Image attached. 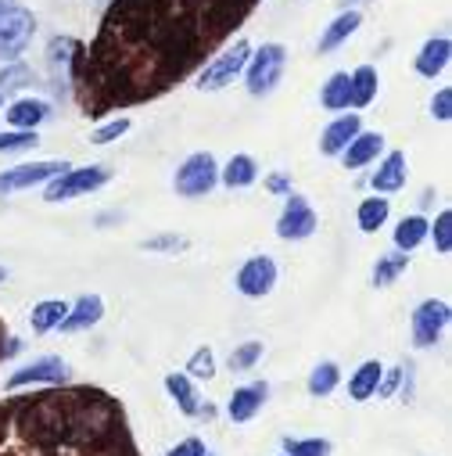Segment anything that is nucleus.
<instances>
[{
  "instance_id": "f257e3e1",
  "label": "nucleus",
  "mask_w": 452,
  "mask_h": 456,
  "mask_svg": "<svg viewBox=\"0 0 452 456\" xmlns=\"http://www.w3.org/2000/svg\"><path fill=\"white\" fill-rule=\"evenodd\" d=\"M262 0H111L72 65V97L86 119L165 97L205 69Z\"/></svg>"
},
{
  "instance_id": "f03ea898",
  "label": "nucleus",
  "mask_w": 452,
  "mask_h": 456,
  "mask_svg": "<svg viewBox=\"0 0 452 456\" xmlns=\"http://www.w3.org/2000/svg\"><path fill=\"white\" fill-rule=\"evenodd\" d=\"M0 456H141L126 406L93 385L0 399Z\"/></svg>"
},
{
  "instance_id": "7ed1b4c3",
  "label": "nucleus",
  "mask_w": 452,
  "mask_h": 456,
  "mask_svg": "<svg viewBox=\"0 0 452 456\" xmlns=\"http://www.w3.org/2000/svg\"><path fill=\"white\" fill-rule=\"evenodd\" d=\"M36 37V19L19 0H0V61H19Z\"/></svg>"
},
{
  "instance_id": "20e7f679",
  "label": "nucleus",
  "mask_w": 452,
  "mask_h": 456,
  "mask_svg": "<svg viewBox=\"0 0 452 456\" xmlns=\"http://www.w3.org/2000/svg\"><path fill=\"white\" fill-rule=\"evenodd\" d=\"M284 65H287V51L284 44H262L259 51H252L248 65H245V86L252 97H266L277 90L280 76H284Z\"/></svg>"
},
{
  "instance_id": "39448f33",
  "label": "nucleus",
  "mask_w": 452,
  "mask_h": 456,
  "mask_svg": "<svg viewBox=\"0 0 452 456\" xmlns=\"http://www.w3.org/2000/svg\"><path fill=\"white\" fill-rule=\"evenodd\" d=\"M111 180L108 166H69L61 176L47 180V191H44V201H72L79 194H90L97 187H104Z\"/></svg>"
},
{
  "instance_id": "423d86ee",
  "label": "nucleus",
  "mask_w": 452,
  "mask_h": 456,
  "mask_svg": "<svg viewBox=\"0 0 452 456\" xmlns=\"http://www.w3.org/2000/svg\"><path fill=\"white\" fill-rule=\"evenodd\" d=\"M215 183H219V162L212 151H194L176 169V180H173L176 194H183V198H205V194H212Z\"/></svg>"
},
{
  "instance_id": "0eeeda50",
  "label": "nucleus",
  "mask_w": 452,
  "mask_h": 456,
  "mask_svg": "<svg viewBox=\"0 0 452 456\" xmlns=\"http://www.w3.org/2000/svg\"><path fill=\"white\" fill-rule=\"evenodd\" d=\"M248 58H252V44H248V40H238L230 51L215 54V58L201 69V76H198V90L212 94V90H222L226 83H234V79L245 72Z\"/></svg>"
},
{
  "instance_id": "6e6552de",
  "label": "nucleus",
  "mask_w": 452,
  "mask_h": 456,
  "mask_svg": "<svg viewBox=\"0 0 452 456\" xmlns=\"http://www.w3.org/2000/svg\"><path fill=\"white\" fill-rule=\"evenodd\" d=\"M316 226H319L316 208H312L302 194H287L284 212H280V219H277V238H280V241H305V238L316 234Z\"/></svg>"
},
{
  "instance_id": "1a4fd4ad",
  "label": "nucleus",
  "mask_w": 452,
  "mask_h": 456,
  "mask_svg": "<svg viewBox=\"0 0 452 456\" xmlns=\"http://www.w3.org/2000/svg\"><path fill=\"white\" fill-rule=\"evenodd\" d=\"M69 381V363L61 356H40L19 370H12L8 378V392H22L29 385H44V388H54V385H65Z\"/></svg>"
},
{
  "instance_id": "9d476101",
  "label": "nucleus",
  "mask_w": 452,
  "mask_h": 456,
  "mask_svg": "<svg viewBox=\"0 0 452 456\" xmlns=\"http://www.w3.org/2000/svg\"><path fill=\"white\" fill-rule=\"evenodd\" d=\"M448 320H452L448 302H441V298L420 302V305L413 309V346H416V349L438 346V338H441V330L448 327Z\"/></svg>"
},
{
  "instance_id": "9b49d317",
  "label": "nucleus",
  "mask_w": 452,
  "mask_h": 456,
  "mask_svg": "<svg viewBox=\"0 0 452 456\" xmlns=\"http://www.w3.org/2000/svg\"><path fill=\"white\" fill-rule=\"evenodd\" d=\"M65 169H69V162H58V159H51V162H22V166H12V169L0 173V194L29 191V187H36V183H47V180L61 176Z\"/></svg>"
},
{
  "instance_id": "f8f14e48",
  "label": "nucleus",
  "mask_w": 452,
  "mask_h": 456,
  "mask_svg": "<svg viewBox=\"0 0 452 456\" xmlns=\"http://www.w3.org/2000/svg\"><path fill=\"white\" fill-rule=\"evenodd\" d=\"M234 284H238V291H241L245 298H266V295L277 288V263H273L270 256H252V259L238 270Z\"/></svg>"
},
{
  "instance_id": "ddd939ff",
  "label": "nucleus",
  "mask_w": 452,
  "mask_h": 456,
  "mask_svg": "<svg viewBox=\"0 0 452 456\" xmlns=\"http://www.w3.org/2000/svg\"><path fill=\"white\" fill-rule=\"evenodd\" d=\"M359 130H363V119L356 116V111H349V116H337V119L319 134V151L330 155V159H334V155H342V151L356 141Z\"/></svg>"
},
{
  "instance_id": "4468645a",
  "label": "nucleus",
  "mask_w": 452,
  "mask_h": 456,
  "mask_svg": "<svg viewBox=\"0 0 452 456\" xmlns=\"http://www.w3.org/2000/svg\"><path fill=\"white\" fill-rule=\"evenodd\" d=\"M266 395H270V385H266V381L241 385V388H234L230 403H226V413H230V420H234V424H245V420H252V417L262 410Z\"/></svg>"
},
{
  "instance_id": "2eb2a0df",
  "label": "nucleus",
  "mask_w": 452,
  "mask_h": 456,
  "mask_svg": "<svg viewBox=\"0 0 452 456\" xmlns=\"http://www.w3.org/2000/svg\"><path fill=\"white\" fill-rule=\"evenodd\" d=\"M448 58H452V40H448V37H431V40L420 47L413 69H416V76H424V79H438V76L448 69Z\"/></svg>"
},
{
  "instance_id": "dca6fc26",
  "label": "nucleus",
  "mask_w": 452,
  "mask_h": 456,
  "mask_svg": "<svg viewBox=\"0 0 452 456\" xmlns=\"http://www.w3.org/2000/svg\"><path fill=\"white\" fill-rule=\"evenodd\" d=\"M374 194H395L406 187V151H388L377 166V173L370 176Z\"/></svg>"
},
{
  "instance_id": "f3484780",
  "label": "nucleus",
  "mask_w": 452,
  "mask_h": 456,
  "mask_svg": "<svg viewBox=\"0 0 452 456\" xmlns=\"http://www.w3.org/2000/svg\"><path fill=\"white\" fill-rule=\"evenodd\" d=\"M381 151H384V134H377V130H359L356 141L342 151V162H345V169H363V166H370Z\"/></svg>"
},
{
  "instance_id": "a211bd4d",
  "label": "nucleus",
  "mask_w": 452,
  "mask_h": 456,
  "mask_svg": "<svg viewBox=\"0 0 452 456\" xmlns=\"http://www.w3.org/2000/svg\"><path fill=\"white\" fill-rule=\"evenodd\" d=\"M363 26V15L356 12V8H345L342 15H337L327 29H323V37H319V54H330V51H337L349 37H356V29Z\"/></svg>"
},
{
  "instance_id": "6ab92c4d",
  "label": "nucleus",
  "mask_w": 452,
  "mask_h": 456,
  "mask_svg": "<svg viewBox=\"0 0 452 456\" xmlns=\"http://www.w3.org/2000/svg\"><path fill=\"white\" fill-rule=\"evenodd\" d=\"M101 316H104V298L101 295H79L76 298V305H69V316L61 320V330H86V327H93V323H101Z\"/></svg>"
},
{
  "instance_id": "aec40b11",
  "label": "nucleus",
  "mask_w": 452,
  "mask_h": 456,
  "mask_svg": "<svg viewBox=\"0 0 452 456\" xmlns=\"http://www.w3.org/2000/svg\"><path fill=\"white\" fill-rule=\"evenodd\" d=\"M47 116H51V104L40 101V97H22V101H15V104L8 108V123H12L15 130H36Z\"/></svg>"
},
{
  "instance_id": "412c9836",
  "label": "nucleus",
  "mask_w": 452,
  "mask_h": 456,
  "mask_svg": "<svg viewBox=\"0 0 452 456\" xmlns=\"http://www.w3.org/2000/svg\"><path fill=\"white\" fill-rule=\"evenodd\" d=\"M381 374H384V363L381 360H367L352 378H349V399L352 403H367L377 395V385H381Z\"/></svg>"
},
{
  "instance_id": "4be33fe9",
  "label": "nucleus",
  "mask_w": 452,
  "mask_h": 456,
  "mask_svg": "<svg viewBox=\"0 0 452 456\" xmlns=\"http://www.w3.org/2000/svg\"><path fill=\"white\" fill-rule=\"evenodd\" d=\"M319 104H323L327 111H349V108H352V79H349V72H334V76L323 83Z\"/></svg>"
},
{
  "instance_id": "5701e85b",
  "label": "nucleus",
  "mask_w": 452,
  "mask_h": 456,
  "mask_svg": "<svg viewBox=\"0 0 452 456\" xmlns=\"http://www.w3.org/2000/svg\"><path fill=\"white\" fill-rule=\"evenodd\" d=\"M259 180V166L252 155H234L230 162H226L219 169V183H226L230 191H241V187H252Z\"/></svg>"
},
{
  "instance_id": "b1692460",
  "label": "nucleus",
  "mask_w": 452,
  "mask_h": 456,
  "mask_svg": "<svg viewBox=\"0 0 452 456\" xmlns=\"http://www.w3.org/2000/svg\"><path fill=\"white\" fill-rule=\"evenodd\" d=\"M79 51H83V40H76V37H54V40L47 44V61H51L54 72L61 69L65 83H69V76H72V65H76V58H79Z\"/></svg>"
},
{
  "instance_id": "393cba45",
  "label": "nucleus",
  "mask_w": 452,
  "mask_h": 456,
  "mask_svg": "<svg viewBox=\"0 0 452 456\" xmlns=\"http://www.w3.org/2000/svg\"><path fill=\"white\" fill-rule=\"evenodd\" d=\"M165 392L176 399L180 413L201 417V395H198V388H194V381H190L187 374H169V378H165Z\"/></svg>"
},
{
  "instance_id": "a878e982",
  "label": "nucleus",
  "mask_w": 452,
  "mask_h": 456,
  "mask_svg": "<svg viewBox=\"0 0 452 456\" xmlns=\"http://www.w3.org/2000/svg\"><path fill=\"white\" fill-rule=\"evenodd\" d=\"M388 216H391V205H388V198H381V194L363 198L359 208H356V223H359L363 234H377L381 226L388 223Z\"/></svg>"
},
{
  "instance_id": "bb28decb",
  "label": "nucleus",
  "mask_w": 452,
  "mask_h": 456,
  "mask_svg": "<svg viewBox=\"0 0 452 456\" xmlns=\"http://www.w3.org/2000/svg\"><path fill=\"white\" fill-rule=\"evenodd\" d=\"M65 316H69V302H61V298H44V302H36V305H33L29 323H33V330H36V334H47V330L61 327V320H65Z\"/></svg>"
},
{
  "instance_id": "cd10ccee",
  "label": "nucleus",
  "mask_w": 452,
  "mask_h": 456,
  "mask_svg": "<svg viewBox=\"0 0 452 456\" xmlns=\"http://www.w3.org/2000/svg\"><path fill=\"white\" fill-rule=\"evenodd\" d=\"M349 79H352V108H367V104H374L377 86H381L377 69H374V65H359L356 72H349Z\"/></svg>"
},
{
  "instance_id": "c85d7f7f",
  "label": "nucleus",
  "mask_w": 452,
  "mask_h": 456,
  "mask_svg": "<svg viewBox=\"0 0 452 456\" xmlns=\"http://www.w3.org/2000/svg\"><path fill=\"white\" fill-rule=\"evenodd\" d=\"M424 238H427V219L424 216H406L399 226H395V252H413V248H420L424 245Z\"/></svg>"
},
{
  "instance_id": "c756f323",
  "label": "nucleus",
  "mask_w": 452,
  "mask_h": 456,
  "mask_svg": "<svg viewBox=\"0 0 452 456\" xmlns=\"http://www.w3.org/2000/svg\"><path fill=\"white\" fill-rule=\"evenodd\" d=\"M406 270H409V256H406V252H384V256H377V263H374V284H377V288H388V284H395Z\"/></svg>"
},
{
  "instance_id": "7c9ffc66",
  "label": "nucleus",
  "mask_w": 452,
  "mask_h": 456,
  "mask_svg": "<svg viewBox=\"0 0 452 456\" xmlns=\"http://www.w3.org/2000/svg\"><path fill=\"white\" fill-rule=\"evenodd\" d=\"M337 381H342V370H337V363L334 360H323V363H316L312 367V374H309V395H330L334 388H337Z\"/></svg>"
},
{
  "instance_id": "2f4dec72",
  "label": "nucleus",
  "mask_w": 452,
  "mask_h": 456,
  "mask_svg": "<svg viewBox=\"0 0 452 456\" xmlns=\"http://www.w3.org/2000/svg\"><path fill=\"white\" fill-rule=\"evenodd\" d=\"M427 234L434 238V252L438 256H448L452 252V212L448 208H441L434 216V223H427Z\"/></svg>"
},
{
  "instance_id": "473e14b6",
  "label": "nucleus",
  "mask_w": 452,
  "mask_h": 456,
  "mask_svg": "<svg viewBox=\"0 0 452 456\" xmlns=\"http://www.w3.org/2000/svg\"><path fill=\"white\" fill-rule=\"evenodd\" d=\"M187 378H190V381H212V378H215V353H212L208 346H201V349L190 353V360H187Z\"/></svg>"
},
{
  "instance_id": "72a5a7b5",
  "label": "nucleus",
  "mask_w": 452,
  "mask_h": 456,
  "mask_svg": "<svg viewBox=\"0 0 452 456\" xmlns=\"http://www.w3.org/2000/svg\"><path fill=\"white\" fill-rule=\"evenodd\" d=\"M330 442L327 438H284V452L287 456H330Z\"/></svg>"
},
{
  "instance_id": "f704fd0d",
  "label": "nucleus",
  "mask_w": 452,
  "mask_h": 456,
  "mask_svg": "<svg viewBox=\"0 0 452 456\" xmlns=\"http://www.w3.org/2000/svg\"><path fill=\"white\" fill-rule=\"evenodd\" d=\"M262 360V341H245L230 353V370H252Z\"/></svg>"
},
{
  "instance_id": "c9c22d12",
  "label": "nucleus",
  "mask_w": 452,
  "mask_h": 456,
  "mask_svg": "<svg viewBox=\"0 0 452 456\" xmlns=\"http://www.w3.org/2000/svg\"><path fill=\"white\" fill-rule=\"evenodd\" d=\"M126 134H130V119L119 116V119H108L104 126H97V130L90 134V144H111V141H119V137H126Z\"/></svg>"
},
{
  "instance_id": "e433bc0d",
  "label": "nucleus",
  "mask_w": 452,
  "mask_h": 456,
  "mask_svg": "<svg viewBox=\"0 0 452 456\" xmlns=\"http://www.w3.org/2000/svg\"><path fill=\"white\" fill-rule=\"evenodd\" d=\"M40 137L36 130H12V134H0V151H26V148H36Z\"/></svg>"
},
{
  "instance_id": "4c0bfd02",
  "label": "nucleus",
  "mask_w": 452,
  "mask_h": 456,
  "mask_svg": "<svg viewBox=\"0 0 452 456\" xmlns=\"http://www.w3.org/2000/svg\"><path fill=\"white\" fill-rule=\"evenodd\" d=\"M183 248H190V241L180 234H158V238L144 241V252H183Z\"/></svg>"
},
{
  "instance_id": "58836bf2",
  "label": "nucleus",
  "mask_w": 452,
  "mask_h": 456,
  "mask_svg": "<svg viewBox=\"0 0 452 456\" xmlns=\"http://www.w3.org/2000/svg\"><path fill=\"white\" fill-rule=\"evenodd\" d=\"M431 116H434L438 123H448V119H452V86L434 90V97H431Z\"/></svg>"
},
{
  "instance_id": "ea45409f",
  "label": "nucleus",
  "mask_w": 452,
  "mask_h": 456,
  "mask_svg": "<svg viewBox=\"0 0 452 456\" xmlns=\"http://www.w3.org/2000/svg\"><path fill=\"white\" fill-rule=\"evenodd\" d=\"M26 79H29V69L22 61H12V65L0 69V90H19Z\"/></svg>"
},
{
  "instance_id": "a19ab883",
  "label": "nucleus",
  "mask_w": 452,
  "mask_h": 456,
  "mask_svg": "<svg viewBox=\"0 0 452 456\" xmlns=\"http://www.w3.org/2000/svg\"><path fill=\"white\" fill-rule=\"evenodd\" d=\"M402 378H406V367H384V374H381V385H377V399H391L395 392H399V385H402Z\"/></svg>"
},
{
  "instance_id": "79ce46f5",
  "label": "nucleus",
  "mask_w": 452,
  "mask_h": 456,
  "mask_svg": "<svg viewBox=\"0 0 452 456\" xmlns=\"http://www.w3.org/2000/svg\"><path fill=\"white\" fill-rule=\"evenodd\" d=\"M208 449H205V442L201 438H183L180 445H173L165 456H205Z\"/></svg>"
},
{
  "instance_id": "37998d69",
  "label": "nucleus",
  "mask_w": 452,
  "mask_h": 456,
  "mask_svg": "<svg viewBox=\"0 0 452 456\" xmlns=\"http://www.w3.org/2000/svg\"><path fill=\"white\" fill-rule=\"evenodd\" d=\"M266 191H273V194H291V180L284 176V173H273V176H266Z\"/></svg>"
},
{
  "instance_id": "c03bdc74",
  "label": "nucleus",
  "mask_w": 452,
  "mask_h": 456,
  "mask_svg": "<svg viewBox=\"0 0 452 456\" xmlns=\"http://www.w3.org/2000/svg\"><path fill=\"white\" fill-rule=\"evenodd\" d=\"M19 349H22V341H19L15 334H8V338H4V349H0V356H4V360H12Z\"/></svg>"
},
{
  "instance_id": "a18cd8bd",
  "label": "nucleus",
  "mask_w": 452,
  "mask_h": 456,
  "mask_svg": "<svg viewBox=\"0 0 452 456\" xmlns=\"http://www.w3.org/2000/svg\"><path fill=\"white\" fill-rule=\"evenodd\" d=\"M4 338H8V327H4V320H0V349H4ZM0 363H4V356H0Z\"/></svg>"
},
{
  "instance_id": "49530a36",
  "label": "nucleus",
  "mask_w": 452,
  "mask_h": 456,
  "mask_svg": "<svg viewBox=\"0 0 452 456\" xmlns=\"http://www.w3.org/2000/svg\"><path fill=\"white\" fill-rule=\"evenodd\" d=\"M4 277H8V270H4V266H0V281H4Z\"/></svg>"
},
{
  "instance_id": "de8ad7c7",
  "label": "nucleus",
  "mask_w": 452,
  "mask_h": 456,
  "mask_svg": "<svg viewBox=\"0 0 452 456\" xmlns=\"http://www.w3.org/2000/svg\"><path fill=\"white\" fill-rule=\"evenodd\" d=\"M349 4H356V0H345V8H349Z\"/></svg>"
},
{
  "instance_id": "09e8293b",
  "label": "nucleus",
  "mask_w": 452,
  "mask_h": 456,
  "mask_svg": "<svg viewBox=\"0 0 452 456\" xmlns=\"http://www.w3.org/2000/svg\"><path fill=\"white\" fill-rule=\"evenodd\" d=\"M0 108H4V97H0Z\"/></svg>"
},
{
  "instance_id": "8fccbe9b",
  "label": "nucleus",
  "mask_w": 452,
  "mask_h": 456,
  "mask_svg": "<svg viewBox=\"0 0 452 456\" xmlns=\"http://www.w3.org/2000/svg\"><path fill=\"white\" fill-rule=\"evenodd\" d=\"M205 456H208V452H205Z\"/></svg>"
}]
</instances>
